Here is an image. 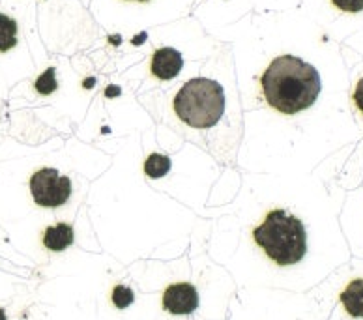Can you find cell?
Listing matches in <instances>:
<instances>
[{"label":"cell","instance_id":"obj_15","mask_svg":"<svg viewBox=\"0 0 363 320\" xmlns=\"http://www.w3.org/2000/svg\"><path fill=\"white\" fill-rule=\"evenodd\" d=\"M137 2H148V0H137Z\"/></svg>","mask_w":363,"mask_h":320},{"label":"cell","instance_id":"obj_6","mask_svg":"<svg viewBox=\"0 0 363 320\" xmlns=\"http://www.w3.org/2000/svg\"><path fill=\"white\" fill-rule=\"evenodd\" d=\"M182 67H184V58H182L180 51L172 49V47H161L152 55V73L161 81L178 77Z\"/></svg>","mask_w":363,"mask_h":320},{"label":"cell","instance_id":"obj_4","mask_svg":"<svg viewBox=\"0 0 363 320\" xmlns=\"http://www.w3.org/2000/svg\"><path fill=\"white\" fill-rule=\"evenodd\" d=\"M32 199L38 206L57 208L66 204L72 195V180L60 176L57 169H40L30 178Z\"/></svg>","mask_w":363,"mask_h":320},{"label":"cell","instance_id":"obj_9","mask_svg":"<svg viewBox=\"0 0 363 320\" xmlns=\"http://www.w3.org/2000/svg\"><path fill=\"white\" fill-rule=\"evenodd\" d=\"M17 45V21L0 13V53H6Z\"/></svg>","mask_w":363,"mask_h":320},{"label":"cell","instance_id":"obj_12","mask_svg":"<svg viewBox=\"0 0 363 320\" xmlns=\"http://www.w3.org/2000/svg\"><path fill=\"white\" fill-rule=\"evenodd\" d=\"M111 299H113V304L118 307V309H125V307H130L133 304V290L130 287H125V285H116L113 289V294H111Z\"/></svg>","mask_w":363,"mask_h":320},{"label":"cell","instance_id":"obj_3","mask_svg":"<svg viewBox=\"0 0 363 320\" xmlns=\"http://www.w3.org/2000/svg\"><path fill=\"white\" fill-rule=\"evenodd\" d=\"M174 111L191 128H212L225 113L223 87L206 77L191 79L177 94Z\"/></svg>","mask_w":363,"mask_h":320},{"label":"cell","instance_id":"obj_14","mask_svg":"<svg viewBox=\"0 0 363 320\" xmlns=\"http://www.w3.org/2000/svg\"><path fill=\"white\" fill-rule=\"evenodd\" d=\"M354 101H356V107L363 113V77L359 79L358 87H356V90H354Z\"/></svg>","mask_w":363,"mask_h":320},{"label":"cell","instance_id":"obj_13","mask_svg":"<svg viewBox=\"0 0 363 320\" xmlns=\"http://www.w3.org/2000/svg\"><path fill=\"white\" fill-rule=\"evenodd\" d=\"M333 6L347 13H358L363 10V0H332Z\"/></svg>","mask_w":363,"mask_h":320},{"label":"cell","instance_id":"obj_2","mask_svg":"<svg viewBox=\"0 0 363 320\" xmlns=\"http://www.w3.org/2000/svg\"><path fill=\"white\" fill-rule=\"evenodd\" d=\"M255 242L268 258L279 266L298 264L307 253V234L303 223L285 210H272L253 231Z\"/></svg>","mask_w":363,"mask_h":320},{"label":"cell","instance_id":"obj_8","mask_svg":"<svg viewBox=\"0 0 363 320\" xmlns=\"http://www.w3.org/2000/svg\"><path fill=\"white\" fill-rule=\"evenodd\" d=\"M341 302L348 315L354 319H363V279L350 281L347 289L342 290Z\"/></svg>","mask_w":363,"mask_h":320},{"label":"cell","instance_id":"obj_11","mask_svg":"<svg viewBox=\"0 0 363 320\" xmlns=\"http://www.w3.org/2000/svg\"><path fill=\"white\" fill-rule=\"evenodd\" d=\"M34 87H36V90L42 94V96H49V94L55 92L58 87L57 77H55V67H49V70H45V72H43L42 75L36 79Z\"/></svg>","mask_w":363,"mask_h":320},{"label":"cell","instance_id":"obj_7","mask_svg":"<svg viewBox=\"0 0 363 320\" xmlns=\"http://www.w3.org/2000/svg\"><path fill=\"white\" fill-rule=\"evenodd\" d=\"M73 228L68 223H58V225H52V227H47L45 233H43V245H45L49 251H64L68 249L73 243Z\"/></svg>","mask_w":363,"mask_h":320},{"label":"cell","instance_id":"obj_5","mask_svg":"<svg viewBox=\"0 0 363 320\" xmlns=\"http://www.w3.org/2000/svg\"><path fill=\"white\" fill-rule=\"evenodd\" d=\"M199 292L189 283H174L163 294V307L172 315H189L197 309Z\"/></svg>","mask_w":363,"mask_h":320},{"label":"cell","instance_id":"obj_1","mask_svg":"<svg viewBox=\"0 0 363 320\" xmlns=\"http://www.w3.org/2000/svg\"><path fill=\"white\" fill-rule=\"evenodd\" d=\"M260 83L268 105L283 114H296L311 107L322 88L317 67L291 55L272 60Z\"/></svg>","mask_w":363,"mask_h":320},{"label":"cell","instance_id":"obj_10","mask_svg":"<svg viewBox=\"0 0 363 320\" xmlns=\"http://www.w3.org/2000/svg\"><path fill=\"white\" fill-rule=\"evenodd\" d=\"M171 171V160L163 154H152L145 161V172L150 178H163Z\"/></svg>","mask_w":363,"mask_h":320}]
</instances>
